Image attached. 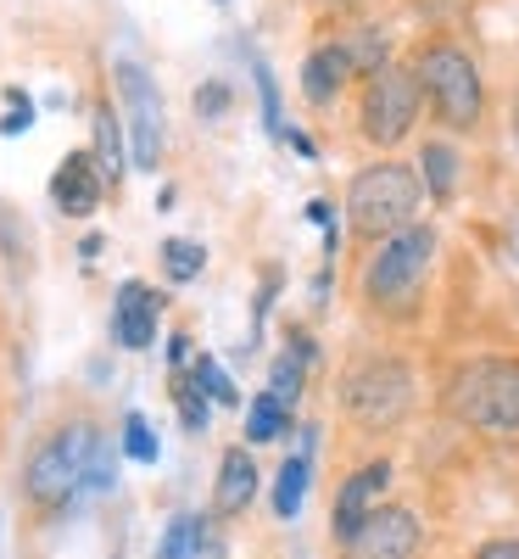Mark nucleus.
I'll list each match as a JSON object with an SVG mask.
<instances>
[{
  "label": "nucleus",
  "instance_id": "obj_21",
  "mask_svg": "<svg viewBox=\"0 0 519 559\" xmlns=\"http://www.w3.org/2000/svg\"><path fill=\"white\" fill-rule=\"evenodd\" d=\"M123 453L140 459V464L157 459V437H152V426H146V414H129V419H123Z\"/></svg>",
  "mask_w": 519,
  "mask_h": 559
},
{
  "label": "nucleus",
  "instance_id": "obj_23",
  "mask_svg": "<svg viewBox=\"0 0 519 559\" xmlns=\"http://www.w3.org/2000/svg\"><path fill=\"white\" fill-rule=\"evenodd\" d=\"M381 57H386V34H381V28H363V34L352 39V51H347V62L374 68V73H381Z\"/></svg>",
  "mask_w": 519,
  "mask_h": 559
},
{
  "label": "nucleus",
  "instance_id": "obj_16",
  "mask_svg": "<svg viewBox=\"0 0 519 559\" xmlns=\"http://www.w3.org/2000/svg\"><path fill=\"white\" fill-rule=\"evenodd\" d=\"M302 376H307V342H297L286 358L274 364V386H268V397H279V403H297L302 397Z\"/></svg>",
  "mask_w": 519,
  "mask_h": 559
},
{
  "label": "nucleus",
  "instance_id": "obj_18",
  "mask_svg": "<svg viewBox=\"0 0 519 559\" xmlns=\"http://www.w3.org/2000/svg\"><path fill=\"white\" fill-rule=\"evenodd\" d=\"M286 419H291V408L279 403V397H252V414H246V437L252 442H274L279 431H286Z\"/></svg>",
  "mask_w": 519,
  "mask_h": 559
},
{
  "label": "nucleus",
  "instance_id": "obj_3",
  "mask_svg": "<svg viewBox=\"0 0 519 559\" xmlns=\"http://www.w3.org/2000/svg\"><path fill=\"white\" fill-rule=\"evenodd\" d=\"M431 258H436V236L424 224H408L397 236L374 252L369 274H363V297L374 308H408L424 286V274H431Z\"/></svg>",
  "mask_w": 519,
  "mask_h": 559
},
{
  "label": "nucleus",
  "instance_id": "obj_1",
  "mask_svg": "<svg viewBox=\"0 0 519 559\" xmlns=\"http://www.w3.org/2000/svg\"><path fill=\"white\" fill-rule=\"evenodd\" d=\"M447 403L463 426H481V431H519V364L486 358V364H463Z\"/></svg>",
  "mask_w": 519,
  "mask_h": 559
},
{
  "label": "nucleus",
  "instance_id": "obj_19",
  "mask_svg": "<svg viewBox=\"0 0 519 559\" xmlns=\"http://www.w3.org/2000/svg\"><path fill=\"white\" fill-rule=\"evenodd\" d=\"M162 263H168V274L173 280H196L202 274V263H207V247H196V241H162Z\"/></svg>",
  "mask_w": 519,
  "mask_h": 559
},
{
  "label": "nucleus",
  "instance_id": "obj_8",
  "mask_svg": "<svg viewBox=\"0 0 519 559\" xmlns=\"http://www.w3.org/2000/svg\"><path fill=\"white\" fill-rule=\"evenodd\" d=\"M118 84H123V102H129V134H134V168H157L162 163V96L152 73L140 62H118Z\"/></svg>",
  "mask_w": 519,
  "mask_h": 559
},
{
  "label": "nucleus",
  "instance_id": "obj_12",
  "mask_svg": "<svg viewBox=\"0 0 519 559\" xmlns=\"http://www.w3.org/2000/svg\"><path fill=\"white\" fill-rule=\"evenodd\" d=\"M391 487V464L381 459V464H363V471L341 487V498H336V537H352L369 515H374V498H381Z\"/></svg>",
  "mask_w": 519,
  "mask_h": 559
},
{
  "label": "nucleus",
  "instance_id": "obj_10",
  "mask_svg": "<svg viewBox=\"0 0 519 559\" xmlns=\"http://www.w3.org/2000/svg\"><path fill=\"white\" fill-rule=\"evenodd\" d=\"M101 191H107V179H101L96 157H89V152L62 157V168H57V179H51V197H57V207H62V213L89 218V213L101 207Z\"/></svg>",
  "mask_w": 519,
  "mask_h": 559
},
{
  "label": "nucleus",
  "instance_id": "obj_17",
  "mask_svg": "<svg viewBox=\"0 0 519 559\" xmlns=\"http://www.w3.org/2000/svg\"><path fill=\"white\" fill-rule=\"evenodd\" d=\"M302 498H307V459H286V464H279V487H274V509H279V515H297V509H302Z\"/></svg>",
  "mask_w": 519,
  "mask_h": 559
},
{
  "label": "nucleus",
  "instance_id": "obj_15",
  "mask_svg": "<svg viewBox=\"0 0 519 559\" xmlns=\"http://www.w3.org/2000/svg\"><path fill=\"white\" fill-rule=\"evenodd\" d=\"M96 168H101L107 185L123 179V129H118V112L112 107L96 112Z\"/></svg>",
  "mask_w": 519,
  "mask_h": 559
},
{
  "label": "nucleus",
  "instance_id": "obj_20",
  "mask_svg": "<svg viewBox=\"0 0 519 559\" xmlns=\"http://www.w3.org/2000/svg\"><path fill=\"white\" fill-rule=\"evenodd\" d=\"M424 174H431L436 197H452L458 191V157H452V146H424Z\"/></svg>",
  "mask_w": 519,
  "mask_h": 559
},
{
  "label": "nucleus",
  "instance_id": "obj_11",
  "mask_svg": "<svg viewBox=\"0 0 519 559\" xmlns=\"http://www.w3.org/2000/svg\"><path fill=\"white\" fill-rule=\"evenodd\" d=\"M157 292L152 286H140V280H129V286H118V313H112V336L123 342V347H152V336H157Z\"/></svg>",
  "mask_w": 519,
  "mask_h": 559
},
{
  "label": "nucleus",
  "instance_id": "obj_6",
  "mask_svg": "<svg viewBox=\"0 0 519 559\" xmlns=\"http://www.w3.org/2000/svg\"><path fill=\"white\" fill-rule=\"evenodd\" d=\"M419 84L431 90V102L447 123L469 129L481 118V73L463 51H452V45H436V51L419 57Z\"/></svg>",
  "mask_w": 519,
  "mask_h": 559
},
{
  "label": "nucleus",
  "instance_id": "obj_13",
  "mask_svg": "<svg viewBox=\"0 0 519 559\" xmlns=\"http://www.w3.org/2000/svg\"><path fill=\"white\" fill-rule=\"evenodd\" d=\"M252 492H257V464H252V453H246V448H229L224 464H218L213 509H218V515H241V509L252 503Z\"/></svg>",
  "mask_w": 519,
  "mask_h": 559
},
{
  "label": "nucleus",
  "instance_id": "obj_4",
  "mask_svg": "<svg viewBox=\"0 0 519 559\" xmlns=\"http://www.w3.org/2000/svg\"><path fill=\"white\" fill-rule=\"evenodd\" d=\"M96 448H101V437L89 431V426H68V431H57V437H45V442L34 448V459H28V476H23V481H28V498L45 503V509L68 503L79 487H89Z\"/></svg>",
  "mask_w": 519,
  "mask_h": 559
},
{
  "label": "nucleus",
  "instance_id": "obj_25",
  "mask_svg": "<svg viewBox=\"0 0 519 559\" xmlns=\"http://www.w3.org/2000/svg\"><path fill=\"white\" fill-rule=\"evenodd\" d=\"M7 107L12 112H7V123H0V134H23L34 123V102L23 96V90H7Z\"/></svg>",
  "mask_w": 519,
  "mask_h": 559
},
{
  "label": "nucleus",
  "instance_id": "obj_9",
  "mask_svg": "<svg viewBox=\"0 0 519 559\" xmlns=\"http://www.w3.org/2000/svg\"><path fill=\"white\" fill-rule=\"evenodd\" d=\"M413 548H419L413 509H374L347 537V559H413Z\"/></svg>",
  "mask_w": 519,
  "mask_h": 559
},
{
  "label": "nucleus",
  "instance_id": "obj_28",
  "mask_svg": "<svg viewBox=\"0 0 519 559\" xmlns=\"http://www.w3.org/2000/svg\"><path fill=\"white\" fill-rule=\"evenodd\" d=\"M475 559H519V537H497V543H486Z\"/></svg>",
  "mask_w": 519,
  "mask_h": 559
},
{
  "label": "nucleus",
  "instance_id": "obj_22",
  "mask_svg": "<svg viewBox=\"0 0 519 559\" xmlns=\"http://www.w3.org/2000/svg\"><path fill=\"white\" fill-rule=\"evenodd\" d=\"M196 532H202V515H179V521L168 526V537H162V554H157V559H191Z\"/></svg>",
  "mask_w": 519,
  "mask_h": 559
},
{
  "label": "nucleus",
  "instance_id": "obj_26",
  "mask_svg": "<svg viewBox=\"0 0 519 559\" xmlns=\"http://www.w3.org/2000/svg\"><path fill=\"white\" fill-rule=\"evenodd\" d=\"M191 559H229V543H224V532H218L213 521H202V532H196V548H191Z\"/></svg>",
  "mask_w": 519,
  "mask_h": 559
},
{
  "label": "nucleus",
  "instance_id": "obj_24",
  "mask_svg": "<svg viewBox=\"0 0 519 559\" xmlns=\"http://www.w3.org/2000/svg\"><path fill=\"white\" fill-rule=\"evenodd\" d=\"M196 386H202V392H213L218 403H241V397H234V386L224 381V369H218L213 358H196Z\"/></svg>",
  "mask_w": 519,
  "mask_h": 559
},
{
  "label": "nucleus",
  "instance_id": "obj_14",
  "mask_svg": "<svg viewBox=\"0 0 519 559\" xmlns=\"http://www.w3.org/2000/svg\"><path fill=\"white\" fill-rule=\"evenodd\" d=\"M347 51H318L313 62H307V73H302V84H307V102H336V90H341V79H347Z\"/></svg>",
  "mask_w": 519,
  "mask_h": 559
},
{
  "label": "nucleus",
  "instance_id": "obj_27",
  "mask_svg": "<svg viewBox=\"0 0 519 559\" xmlns=\"http://www.w3.org/2000/svg\"><path fill=\"white\" fill-rule=\"evenodd\" d=\"M257 90H263V118H268V129L279 134L286 123H279V90H274V79H268V68L257 62Z\"/></svg>",
  "mask_w": 519,
  "mask_h": 559
},
{
  "label": "nucleus",
  "instance_id": "obj_29",
  "mask_svg": "<svg viewBox=\"0 0 519 559\" xmlns=\"http://www.w3.org/2000/svg\"><path fill=\"white\" fill-rule=\"evenodd\" d=\"M224 102H229V96H224L218 84H213V90H202V96H196V107H202V112H224Z\"/></svg>",
  "mask_w": 519,
  "mask_h": 559
},
{
  "label": "nucleus",
  "instance_id": "obj_5",
  "mask_svg": "<svg viewBox=\"0 0 519 559\" xmlns=\"http://www.w3.org/2000/svg\"><path fill=\"white\" fill-rule=\"evenodd\" d=\"M413 408V376L397 358H374L347 376V414L363 431H391Z\"/></svg>",
  "mask_w": 519,
  "mask_h": 559
},
{
  "label": "nucleus",
  "instance_id": "obj_7",
  "mask_svg": "<svg viewBox=\"0 0 519 559\" xmlns=\"http://www.w3.org/2000/svg\"><path fill=\"white\" fill-rule=\"evenodd\" d=\"M413 112H419V79L413 73H397V68H381L363 96V134L374 146H391L413 129Z\"/></svg>",
  "mask_w": 519,
  "mask_h": 559
},
{
  "label": "nucleus",
  "instance_id": "obj_2",
  "mask_svg": "<svg viewBox=\"0 0 519 559\" xmlns=\"http://www.w3.org/2000/svg\"><path fill=\"white\" fill-rule=\"evenodd\" d=\"M419 207V179L413 168L402 163H374L352 179V191H347V213H352V229L358 236H397V229H408Z\"/></svg>",
  "mask_w": 519,
  "mask_h": 559
}]
</instances>
